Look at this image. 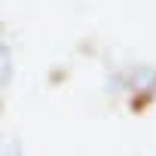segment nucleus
Here are the masks:
<instances>
[{"instance_id": "obj_1", "label": "nucleus", "mask_w": 156, "mask_h": 156, "mask_svg": "<svg viewBox=\"0 0 156 156\" xmlns=\"http://www.w3.org/2000/svg\"><path fill=\"white\" fill-rule=\"evenodd\" d=\"M9 76H12V55H9L6 43H0V89H6Z\"/></svg>"}]
</instances>
